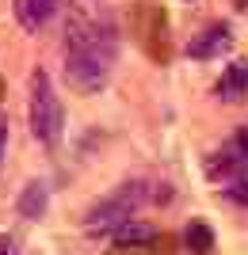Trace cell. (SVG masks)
<instances>
[{
  "label": "cell",
  "mask_w": 248,
  "mask_h": 255,
  "mask_svg": "<svg viewBox=\"0 0 248 255\" xmlns=\"http://www.w3.org/2000/svg\"><path fill=\"white\" fill-rule=\"evenodd\" d=\"M115 53H119V38H115V23L107 15H88V11H73L69 27H65V76L76 92H99L111 80L115 69Z\"/></svg>",
  "instance_id": "6da1fadb"
},
{
  "label": "cell",
  "mask_w": 248,
  "mask_h": 255,
  "mask_svg": "<svg viewBox=\"0 0 248 255\" xmlns=\"http://www.w3.org/2000/svg\"><path fill=\"white\" fill-rule=\"evenodd\" d=\"M61 129H65V111H61V99H57L54 84L42 69H34L31 76V133L38 145L54 149L61 141Z\"/></svg>",
  "instance_id": "7a4b0ae2"
},
{
  "label": "cell",
  "mask_w": 248,
  "mask_h": 255,
  "mask_svg": "<svg viewBox=\"0 0 248 255\" xmlns=\"http://www.w3.org/2000/svg\"><path fill=\"white\" fill-rule=\"evenodd\" d=\"M141 202H145V187L141 183H126L122 191H115L111 198H103L96 210L88 213V221H84L88 236H111L122 221H130V213L138 210Z\"/></svg>",
  "instance_id": "3957f363"
},
{
  "label": "cell",
  "mask_w": 248,
  "mask_h": 255,
  "mask_svg": "<svg viewBox=\"0 0 248 255\" xmlns=\"http://www.w3.org/2000/svg\"><path fill=\"white\" fill-rule=\"evenodd\" d=\"M229 50H233V34H229L226 23L206 27V31L187 46V53H191L195 61H214V57H222V53H229Z\"/></svg>",
  "instance_id": "277c9868"
},
{
  "label": "cell",
  "mask_w": 248,
  "mask_h": 255,
  "mask_svg": "<svg viewBox=\"0 0 248 255\" xmlns=\"http://www.w3.org/2000/svg\"><path fill=\"white\" fill-rule=\"evenodd\" d=\"M57 8H61V0H15V19L23 31H42Z\"/></svg>",
  "instance_id": "5b68a950"
},
{
  "label": "cell",
  "mask_w": 248,
  "mask_h": 255,
  "mask_svg": "<svg viewBox=\"0 0 248 255\" xmlns=\"http://www.w3.org/2000/svg\"><path fill=\"white\" fill-rule=\"evenodd\" d=\"M157 229L153 225H145V221H122L115 233H111V240H115V248H149V244H157Z\"/></svg>",
  "instance_id": "8992f818"
},
{
  "label": "cell",
  "mask_w": 248,
  "mask_h": 255,
  "mask_svg": "<svg viewBox=\"0 0 248 255\" xmlns=\"http://www.w3.org/2000/svg\"><path fill=\"white\" fill-rule=\"evenodd\" d=\"M218 96L226 103H241L248 96V61H233L218 80Z\"/></svg>",
  "instance_id": "52a82bcc"
},
{
  "label": "cell",
  "mask_w": 248,
  "mask_h": 255,
  "mask_svg": "<svg viewBox=\"0 0 248 255\" xmlns=\"http://www.w3.org/2000/svg\"><path fill=\"white\" fill-rule=\"evenodd\" d=\"M42 210H46V187L42 183H27L19 194V213L23 217H42Z\"/></svg>",
  "instance_id": "ba28073f"
},
{
  "label": "cell",
  "mask_w": 248,
  "mask_h": 255,
  "mask_svg": "<svg viewBox=\"0 0 248 255\" xmlns=\"http://www.w3.org/2000/svg\"><path fill=\"white\" fill-rule=\"evenodd\" d=\"M187 248H191L195 255H210V248H214V233H210L203 221H191V225H187Z\"/></svg>",
  "instance_id": "9c48e42d"
},
{
  "label": "cell",
  "mask_w": 248,
  "mask_h": 255,
  "mask_svg": "<svg viewBox=\"0 0 248 255\" xmlns=\"http://www.w3.org/2000/svg\"><path fill=\"white\" fill-rule=\"evenodd\" d=\"M226 198H233L237 206H248V171L226 183Z\"/></svg>",
  "instance_id": "30bf717a"
},
{
  "label": "cell",
  "mask_w": 248,
  "mask_h": 255,
  "mask_svg": "<svg viewBox=\"0 0 248 255\" xmlns=\"http://www.w3.org/2000/svg\"><path fill=\"white\" fill-rule=\"evenodd\" d=\"M233 149H241V152L248 156V126H241V133L233 137Z\"/></svg>",
  "instance_id": "8fae6325"
},
{
  "label": "cell",
  "mask_w": 248,
  "mask_h": 255,
  "mask_svg": "<svg viewBox=\"0 0 248 255\" xmlns=\"http://www.w3.org/2000/svg\"><path fill=\"white\" fill-rule=\"evenodd\" d=\"M0 255H19V252H15V244H11V240H0Z\"/></svg>",
  "instance_id": "7c38bea8"
},
{
  "label": "cell",
  "mask_w": 248,
  "mask_h": 255,
  "mask_svg": "<svg viewBox=\"0 0 248 255\" xmlns=\"http://www.w3.org/2000/svg\"><path fill=\"white\" fill-rule=\"evenodd\" d=\"M0 141H4V126H0Z\"/></svg>",
  "instance_id": "4fadbf2b"
}]
</instances>
